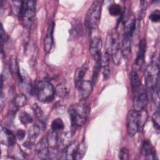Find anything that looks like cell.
I'll use <instances>...</instances> for the list:
<instances>
[{
	"label": "cell",
	"mask_w": 160,
	"mask_h": 160,
	"mask_svg": "<svg viewBox=\"0 0 160 160\" xmlns=\"http://www.w3.org/2000/svg\"><path fill=\"white\" fill-rule=\"evenodd\" d=\"M89 108L84 102L71 105L68 109V114L71 123L72 131L82 126L86 121Z\"/></svg>",
	"instance_id": "6da1fadb"
},
{
	"label": "cell",
	"mask_w": 160,
	"mask_h": 160,
	"mask_svg": "<svg viewBox=\"0 0 160 160\" xmlns=\"http://www.w3.org/2000/svg\"><path fill=\"white\" fill-rule=\"evenodd\" d=\"M105 47V52L112 57L114 63L119 64L121 62L122 56L121 51L119 36L116 29H112L108 32L106 37Z\"/></svg>",
	"instance_id": "7a4b0ae2"
},
{
	"label": "cell",
	"mask_w": 160,
	"mask_h": 160,
	"mask_svg": "<svg viewBox=\"0 0 160 160\" xmlns=\"http://www.w3.org/2000/svg\"><path fill=\"white\" fill-rule=\"evenodd\" d=\"M159 59L158 58H154L151 64L148 66L144 76L147 94H150L152 89L159 84Z\"/></svg>",
	"instance_id": "3957f363"
},
{
	"label": "cell",
	"mask_w": 160,
	"mask_h": 160,
	"mask_svg": "<svg viewBox=\"0 0 160 160\" xmlns=\"http://www.w3.org/2000/svg\"><path fill=\"white\" fill-rule=\"evenodd\" d=\"M136 29L135 18H130L126 21L124 32L121 45V51L122 56L128 57L131 52V40L133 33Z\"/></svg>",
	"instance_id": "277c9868"
},
{
	"label": "cell",
	"mask_w": 160,
	"mask_h": 160,
	"mask_svg": "<svg viewBox=\"0 0 160 160\" xmlns=\"http://www.w3.org/2000/svg\"><path fill=\"white\" fill-rule=\"evenodd\" d=\"M102 9V1H94L87 11L85 24L89 29H96L99 23Z\"/></svg>",
	"instance_id": "5b68a950"
},
{
	"label": "cell",
	"mask_w": 160,
	"mask_h": 160,
	"mask_svg": "<svg viewBox=\"0 0 160 160\" xmlns=\"http://www.w3.org/2000/svg\"><path fill=\"white\" fill-rule=\"evenodd\" d=\"M35 92L38 100L43 103L51 102L55 96V88L48 81L38 82L35 87Z\"/></svg>",
	"instance_id": "8992f818"
},
{
	"label": "cell",
	"mask_w": 160,
	"mask_h": 160,
	"mask_svg": "<svg viewBox=\"0 0 160 160\" xmlns=\"http://www.w3.org/2000/svg\"><path fill=\"white\" fill-rule=\"evenodd\" d=\"M36 11V1H23L21 2L18 16L19 19L27 25H30Z\"/></svg>",
	"instance_id": "52a82bcc"
},
{
	"label": "cell",
	"mask_w": 160,
	"mask_h": 160,
	"mask_svg": "<svg viewBox=\"0 0 160 160\" xmlns=\"http://www.w3.org/2000/svg\"><path fill=\"white\" fill-rule=\"evenodd\" d=\"M126 128L127 132L131 137L134 136L141 131L138 111L134 109L129 111L126 119Z\"/></svg>",
	"instance_id": "ba28073f"
},
{
	"label": "cell",
	"mask_w": 160,
	"mask_h": 160,
	"mask_svg": "<svg viewBox=\"0 0 160 160\" xmlns=\"http://www.w3.org/2000/svg\"><path fill=\"white\" fill-rule=\"evenodd\" d=\"M148 101V95L146 90L142 87L139 90L134 92L133 98V109L136 111H139L147 105Z\"/></svg>",
	"instance_id": "9c48e42d"
},
{
	"label": "cell",
	"mask_w": 160,
	"mask_h": 160,
	"mask_svg": "<svg viewBox=\"0 0 160 160\" xmlns=\"http://www.w3.org/2000/svg\"><path fill=\"white\" fill-rule=\"evenodd\" d=\"M35 153L41 159H46L49 157V150L47 138L41 139L36 145Z\"/></svg>",
	"instance_id": "30bf717a"
},
{
	"label": "cell",
	"mask_w": 160,
	"mask_h": 160,
	"mask_svg": "<svg viewBox=\"0 0 160 160\" xmlns=\"http://www.w3.org/2000/svg\"><path fill=\"white\" fill-rule=\"evenodd\" d=\"M78 98L80 101L86 100L91 94L93 89V83L90 81H82L79 86Z\"/></svg>",
	"instance_id": "8fae6325"
},
{
	"label": "cell",
	"mask_w": 160,
	"mask_h": 160,
	"mask_svg": "<svg viewBox=\"0 0 160 160\" xmlns=\"http://www.w3.org/2000/svg\"><path fill=\"white\" fill-rule=\"evenodd\" d=\"M0 141L4 146L11 147L16 143V137L14 133L6 128H2L0 134Z\"/></svg>",
	"instance_id": "7c38bea8"
},
{
	"label": "cell",
	"mask_w": 160,
	"mask_h": 160,
	"mask_svg": "<svg viewBox=\"0 0 160 160\" xmlns=\"http://www.w3.org/2000/svg\"><path fill=\"white\" fill-rule=\"evenodd\" d=\"M101 48H102L101 39L99 37L94 38L90 42L89 51L91 56L94 58V60L101 59V57L102 54L101 52Z\"/></svg>",
	"instance_id": "4fadbf2b"
},
{
	"label": "cell",
	"mask_w": 160,
	"mask_h": 160,
	"mask_svg": "<svg viewBox=\"0 0 160 160\" xmlns=\"http://www.w3.org/2000/svg\"><path fill=\"white\" fill-rule=\"evenodd\" d=\"M141 155L147 159H154L156 158V150L152 146L149 140H144L142 142L141 150Z\"/></svg>",
	"instance_id": "5bb4252c"
},
{
	"label": "cell",
	"mask_w": 160,
	"mask_h": 160,
	"mask_svg": "<svg viewBox=\"0 0 160 160\" xmlns=\"http://www.w3.org/2000/svg\"><path fill=\"white\" fill-rule=\"evenodd\" d=\"M54 28V22H52L49 25L46 37L44 38V48L45 51L47 52H49L51 51L54 44V38H53Z\"/></svg>",
	"instance_id": "9a60e30c"
},
{
	"label": "cell",
	"mask_w": 160,
	"mask_h": 160,
	"mask_svg": "<svg viewBox=\"0 0 160 160\" xmlns=\"http://www.w3.org/2000/svg\"><path fill=\"white\" fill-rule=\"evenodd\" d=\"M109 57L110 56L106 52H103L101 57V69L105 81L108 79L110 74Z\"/></svg>",
	"instance_id": "2e32d148"
},
{
	"label": "cell",
	"mask_w": 160,
	"mask_h": 160,
	"mask_svg": "<svg viewBox=\"0 0 160 160\" xmlns=\"http://www.w3.org/2000/svg\"><path fill=\"white\" fill-rule=\"evenodd\" d=\"M78 143L76 141L71 142L64 149L62 153V159H75V156L78 147Z\"/></svg>",
	"instance_id": "e0dca14e"
},
{
	"label": "cell",
	"mask_w": 160,
	"mask_h": 160,
	"mask_svg": "<svg viewBox=\"0 0 160 160\" xmlns=\"http://www.w3.org/2000/svg\"><path fill=\"white\" fill-rule=\"evenodd\" d=\"M146 50V39H142L139 41L138 51L137 53V57L136 59V64L138 67H141L144 61Z\"/></svg>",
	"instance_id": "ac0fdd59"
},
{
	"label": "cell",
	"mask_w": 160,
	"mask_h": 160,
	"mask_svg": "<svg viewBox=\"0 0 160 160\" xmlns=\"http://www.w3.org/2000/svg\"><path fill=\"white\" fill-rule=\"evenodd\" d=\"M131 84L133 93L142 87L138 72L134 68H133L131 72Z\"/></svg>",
	"instance_id": "d6986e66"
},
{
	"label": "cell",
	"mask_w": 160,
	"mask_h": 160,
	"mask_svg": "<svg viewBox=\"0 0 160 160\" xmlns=\"http://www.w3.org/2000/svg\"><path fill=\"white\" fill-rule=\"evenodd\" d=\"M88 70V64H84L81 67L78 68L74 73V83L76 87L83 81V78Z\"/></svg>",
	"instance_id": "ffe728a7"
},
{
	"label": "cell",
	"mask_w": 160,
	"mask_h": 160,
	"mask_svg": "<svg viewBox=\"0 0 160 160\" xmlns=\"http://www.w3.org/2000/svg\"><path fill=\"white\" fill-rule=\"evenodd\" d=\"M41 127L38 124H33L28 131V141H30L32 143H34V141L38 137L41 133Z\"/></svg>",
	"instance_id": "44dd1931"
},
{
	"label": "cell",
	"mask_w": 160,
	"mask_h": 160,
	"mask_svg": "<svg viewBox=\"0 0 160 160\" xmlns=\"http://www.w3.org/2000/svg\"><path fill=\"white\" fill-rule=\"evenodd\" d=\"M27 103V98L25 95L21 94L17 95L12 101L14 108L16 110L24 106Z\"/></svg>",
	"instance_id": "7402d4cb"
},
{
	"label": "cell",
	"mask_w": 160,
	"mask_h": 160,
	"mask_svg": "<svg viewBox=\"0 0 160 160\" xmlns=\"http://www.w3.org/2000/svg\"><path fill=\"white\" fill-rule=\"evenodd\" d=\"M10 148V154L9 156L13 159H24V154L21 148L16 144L9 147Z\"/></svg>",
	"instance_id": "603a6c76"
},
{
	"label": "cell",
	"mask_w": 160,
	"mask_h": 160,
	"mask_svg": "<svg viewBox=\"0 0 160 160\" xmlns=\"http://www.w3.org/2000/svg\"><path fill=\"white\" fill-rule=\"evenodd\" d=\"M69 88L64 83H59L55 88V94L59 98H64L69 93Z\"/></svg>",
	"instance_id": "cb8c5ba5"
},
{
	"label": "cell",
	"mask_w": 160,
	"mask_h": 160,
	"mask_svg": "<svg viewBox=\"0 0 160 160\" xmlns=\"http://www.w3.org/2000/svg\"><path fill=\"white\" fill-rule=\"evenodd\" d=\"M87 149V145L85 141H82L81 144L78 145L76 156H75V159H82L86 152Z\"/></svg>",
	"instance_id": "d4e9b609"
},
{
	"label": "cell",
	"mask_w": 160,
	"mask_h": 160,
	"mask_svg": "<svg viewBox=\"0 0 160 160\" xmlns=\"http://www.w3.org/2000/svg\"><path fill=\"white\" fill-rule=\"evenodd\" d=\"M64 128V124L61 118L54 119L51 123V129L54 132L60 131Z\"/></svg>",
	"instance_id": "484cf974"
},
{
	"label": "cell",
	"mask_w": 160,
	"mask_h": 160,
	"mask_svg": "<svg viewBox=\"0 0 160 160\" xmlns=\"http://www.w3.org/2000/svg\"><path fill=\"white\" fill-rule=\"evenodd\" d=\"M109 14L112 16H118L122 12L121 6L117 3H112L108 8Z\"/></svg>",
	"instance_id": "4316f807"
},
{
	"label": "cell",
	"mask_w": 160,
	"mask_h": 160,
	"mask_svg": "<svg viewBox=\"0 0 160 160\" xmlns=\"http://www.w3.org/2000/svg\"><path fill=\"white\" fill-rule=\"evenodd\" d=\"M19 118L21 124L24 125H27L28 124L31 123L33 121V119L32 116L26 111L21 112L19 114Z\"/></svg>",
	"instance_id": "83f0119b"
},
{
	"label": "cell",
	"mask_w": 160,
	"mask_h": 160,
	"mask_svg": "<svg viewBox=\"0 0 160 160\" xmlns=\"http://www.w3.org/2000/svg\"><path fill=\"white\" fill-rule=\"evenodd\" d=\"M47 139L49 144V146H51V148H55V146L57 144L58 141V138L57 136L56 132L52 131L49 134L48 137L47 138Z\"/></svg>",
	"instance_id": "f1b7e54d"
},
{
	"label": "cell",
	"mask_w": 160,
	"mask_h": 160,
	"mask_svg": "<svg viewBox=\"0 0 160 160\" xmlns=\"http://www.w3.org/2000/svg\"><path fill=\"white\" fill-rule=\"evenodd\" d=\"M101 69V59L95 60V63L92 72V81L93 82H96L98 78V75Z\"/></svg>",
	"instance_id": "f546056e"
},
{
	"label": "cell",
	"mask_w": 160,
	"mask_h": 160,
	"mask_svg": "<svg viewBox=\"0 0 160 160\" xmlns=\"http://www.w3.org/2000/svg\"><path fill=\"white\" fill-rule=\"evenodd\" d=\"M32 108H33V110H34L36 116L38 117V118L41 121V122L42 123L44 124V122H45L44 116V113H43L41 108L37 104H34L32 106Z\"/></svg>",
	"instance_id": "4dcf8cb0"
},
{
	"label": "cell",
	"mask_w": 160,
	"mask_h": 160,
	"mask_svg": "<svg viewBox=\"0 0 160 160\" xmlns=\"http://www.w3.org/2000/svg\"><path fill=\"white\" fill-rule=\"evenodd\" d=\"M159 120H160V118H159V109H158L156 110V111H155L154 112V114H152V121L154 127L158 131L159 130V127H160Z\"/></svg>",
	"instance_id": "1f68e13d"
},
{
	"label": "cell",
	"mask_w": 160,
	"mask_h": 160,
	"mask_svg": "<svg viewBox=\"0 0 160 160\" xmlns=\"http://www.w3.org/2000/svg\"><path fill=\"white\" fill-rule=\"evenodd\" d=\"M141 3V10L139 11V13L138 14V20H141L142 17L144 16L145 12H146V10L147 9V2L142 1L140 2Z\"/></svg>",
	"instance_id": "d6a6232c"
},
{
	"label": "cell",
	"mask_w": 160,
	"mask_h": 160,
	"mask_svg": "<svg viewBox=\"0 0 160 160\" xmlns=\"http://www.w3.org/2000/svg\"><path fill=\"white\" fill-rule=\"evenodd\" d=\"M149 19L152 22H158L160 19V12L158 9L154 11L149 16Z\"/></svg>",
	"instance_id": "836d02e7"
},
{
	"label": "cell",
	"mask_w": 160,
	"mask_h": 160,
	"mask_svg": "<svg viewBox=\"0 0 160 160\" xmlns=\"http://www.w3.org/2000/svg\"><path fill=\"white\" fill-rule=\"evenodd\" d=\"M119 158L122 160L128 159L129 158V151L126 148H122L121 149L119 153Z\"/></svg>",
	"instance_id": "e575fe53"
},
{
	"label": "cell",
	"mask_w": 160,
	"mask_h": 160,
	"mask_svg": "<svg viewBox=\"0 0 160 160\" xmlns=\"http://www.w3.org/2000/svg\"><path fill=\"white\" fill-rule=\"evenodd\" d=\"M25 131L22 129H18V131H17V133H16V136L18 137V138L19 139V140H22L25 137Z\"/></svg>",
	"instance_id": "d590c367"
}]
</instances>
